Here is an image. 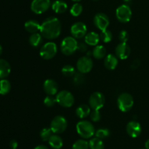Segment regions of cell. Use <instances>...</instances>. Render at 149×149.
<instances>
[{
  "instance_id": "cell-1",
  "label": "cell",
  "mask_w": 149,
  "mask_h": 149,
  "mask_svg": "<svg viewBox=\"0 0 149 149\" xmlns=\"http://www.w3.org/2000/svg\"><path fill=\"white\" fill-rule=\"evenodd\" d=\"M40 33L47 39H56L61 33V22L57 17H48L41 25Z\"/></svg>"
},
{
  "instance_id": "cell-2",
  "label": "cell",
  "mask_w": 149,
  "mask_h": 149,
  "mask_svg": "<svg viewBox=\"0 0 149 149\" xmlns=\"http://www.w3.org/2000/svg\"><path fill=\"white\" fill-rule=\"evenodd\" d=\"M77 131L80 137L84 139L92 138L95 133L94 126L89 121H80L77 125Z\"/></svg>"
},
{
  "instance_id": "cell-3",
  "label": "cell",
  "mask_w": 149,
  "mask_h": 149,
  "mask_svg": "<svg viewBox=\"0 0 149 149\" xmlns=\"http://www.w3.org/2000/svg\"><path fill=\"white\" fill-rule=\"evenodd\" d=\"M78 42L73 36H67L62 41L61 50L65 55H71L77 50Z\"/></svg>"
},
{
  "instance_id": "cell-4",
  "label": "cell",
  "mask_w": 149,
  "mask_h": 149,
  "mask_svg": "<svg viewBox=\"0 0 149 149\" xmlns=\"http://www.w3.org/2000/svg\"><path fill=\"white\" fill-rule=\"evenodd\" d=\"M134 105V100L130 94L127 93H122L117 99V106L119 110L122 112L130 111Z\"/></svg>"
},
{
  "instance_id": "cell-5",
  "label": "cell",
  "mask_w": 149,
  "mask_h": 149,
  "mask_svg": "<svg viewBox=\"0 0 149 149\" xmlns=\"http://www.w3.org/2000/svg\"><path fill=\"white\" fill-rule=\"evenodd\" d=\"M57 103L60 106L65 108H70L74 105V97L72 93L67 90H63L59 92L56 95Z\"/></svg>"
},
{
  "instance_id": "cell-6",
  "label": "cell",
  "mask_w": 149,
  "mask_h": 149,
  "mask_svg": "<svg viewBox=\"0 0 149 149\" xmlns=\"http://www.w3.org/2000/svg\"><path fill=\"white\" fill-rule=\"evenodd\" d=\"M68 122L63 116H56L54 117L50 124V128L54 134L63 133L66 130Z\"/></svg>"
},
{
  "instance_id": "cell-7",
  "label": "cell",
  "mask_w": 149,
  "mask_h": 149,
  "mask_svg": "<svg viewBox=\"0 0 149 149\" xmlns=\"http://www.w3.org/2000/svg\"><path fill=\"white\" fill-rule=\"evenodd\" d=\"M57 52H58V48H57L56 44L49 42L45 44L42 47L39 55L43 59L50 60L56 55Z\"/></svg>"
},
{
  "instance_id": "cell-8",
  "label": "cell",
  "mask_w": 149,
  "mask_h": 149,
  "mask_svg": "<svg viewBox=\"0 0 149 149\" xmlns=\"http://www.w3.org/2000/svg\"><path fill=\"white\" fill-rule=\"evenodd\" d=\"M117 20L121 23H128L132 17V10L127 4H122L116 10Z\"/></svg>"
},
{
  "instance_id": "cell-9",
  "label": "cell",
  "mask_w": 149,
  "mask_h": 149,
  "mask_svg": "<svg viewBox=\"0 0 149 149\" xmlns=\"http://www.w3.org/2000/svg\"><path fill=\"white\" fill-rule=\"evenodd\" d=\"M105 104V97L100 92H95L90 95L89 105L95 110H100Z\"/></svg>"
},
{
  "instance_id": "cell-10",
  "label": "cell",
  "mask_w": 149,
  "mask_h": 149,
  "mask_svg": "<svg viewBox=\"0 0 149 149\" xmlns=\"http://www.w3.org/2000/svg\"><path fill=\"white\" fill-rule=\"evenodd\" d=\"M50 5V0H33L31 4V9L36 14H42L48 10Z\"/></svg>"
},
{
  "instance_id": "cell-11",
  "label": "cell",
  "mask_w": 149,
  "mask_h": 149,
  "mask_svg": "<svg viewBox=\"0 0 149 149\" xmlns=\"http://www.w3.org/2000/svg\"><path fill=\"white\" fill-rule=\"evenodd\" d=\"M93 67V60L90 56H84L80 58L77 63V68L79 72L87 74L92 70Z\"/></svg>"
},
{
  "instance_id": "cell-12",
  "label": "cell",
  "mask_w": 149,
  "mask_h": 149,
  "mask_svg": "<svg viewBox=\"0 0 149 149\" xmlns=\"http://www.w3.org/2000/svg\"><path fill=\"white\" fill-rule=\"evenodd\" d=\"M87 31V26L82 22L75 23L71 28V33L75 39H81L85 36Z\"/></svg>"
},
{
  "instance_id": "cell-13",
  "label": "cell",
  "mask_w": 149,
  "mask_h": 149,
  "mask_svg": "<svg viewBox=\"0 0 149 149\" xmlns=\"http://www.w3.org/2000/svg\"><path fill=\"white\" fill-rule=\"evenodd\" d=\"M110 20L107 15L104 13H97L94 17V24L99 30L105 31L107 29L108 26H109Z\"/></svg>"
},
{
  "instance_id": "cell-14",
  "label": "cell",
  "mask_w": 149,
  "mask_h": 149,
  "mask_svg": "<svg viewBox=\"0 0 149 149\" xmlns=\"http://www.w3.org/2000/svg\"><path fill=\"white\" fill-rule=\"evenodd\" d=\"M127 132L131 138H135L139 136L142 132L141 124L136 121H131L127 124L126 127Z\"/></svg>"
},
{
  "instance_id": "cell-15",
  "label": "cell",
  "mask_w": 149,
  "mask_h": 149,
  "mask_svg": "<svg viewBox=\"0 0 149 149\" xmlns=\"http://www.w3.org/2000/svg\"><path fill=\"white\" fill-rule=\"evenodd\" d=\"M116 55L121 60H125L130 55V47L125 42H120L115 49Z\"/></svg>"
},
{
  "instance_id": "cell-16",
  "label": "cell",
  "mask_w": 149,
  "mask_h": 149,
  "mask_svg": "<svg viewBox=\"0 0 149 149\" xmlns=\"http://www.w3.org/2000/svg\"><path fill=\"white\" fill-rule=\"evenodd\" d=\"M43 89L48 95H54L57 94L58 91V83L55 80L48 79L44 82Z\"/></svg>"
},
{
  "instance_id": "cell-17",
  "label": "cell",
  "mask_w": 149,
  "mask_h": 149,
  "mask_svg": "<svg viewBox=\"0 0 149 149\" xmlns=\"http://www.w3.org/2000/svg\"><path fill=\"white\" fill-rule=\"evenodd\" d=\"M118 65L117 56L109 54L105 58L104 65L108 70H114Z\"/></svg>"
},
{
  "instance_id": "cell-18",
  "label": "cell",
  "mask_w": 149,
  "mask_h": 149,
  "mask_svg": "<svg viewBox=\"0 0 149 149\" xmlns=\"http://www.w3.org/2000/svg\"><path fill=\"white\" fill-rule=\"evenodd\" d=\"M11 71L10 63L4 59H0V79H4L8 77Z\"/></svg>"
},
{
  "instance_id": "cell-19",
  "label": "cell",
  "mask_w": 149,
  "mask_h": 149,
  "mask_svg": "<svg viewBox=\"0 0 149 149\" xmlns=\"http://www.w3.org/2000/svg\"><path fill=\"white\" fill-rule=\"evenodd\" d=\"M100 36L96 32H90L84 36V42L90 46H96L100 41Z\"/></svg>"
},
{
  "instance_id": "cell-20",
  "label": "cell",
  "mask_w": 149,
  "mask_h": 149,
  "mask_svg": "<svg viewBox=\"0 0 149 149\" xmlns=\"http://www.w3.org/2000/svg\"><path fill=\"white\" fill-rule=\"evenodd\" d=\"M24 26L25 29L31 33H36L39 31H40L41 28V25L39 24V22L35 20H28V21L26 22Z\"/></svg>"
},
{
  "instance_id": "cell-21",
  "label": "cell",
  "mask_w": 149,
  "mask_h": 149,
  "mask_svg": "<svg viewBox=\"0 0 149 149\" xmlns=\"http://www.w3.org/2000/svg\"><path fill=\"white\" fill-rule=\"evenodd\" d=\"M49 146L53 149H61L63 145L62 138L58 134H53L48 141Z\"/></svg>"
},
{
  "instance_id": "cell-22",
  "label": "cell",
  "mask_w": 149,
  "mask_h": 149,
  "mask_svg": "<svg viewBox=\"0 0 149 149\" xmlns=\"http://www.w3.org/2000/svg\"><path fill=\"white\" fill-rule=\"evenodd\" d=\"M52 9L55 13H58V14H61L66 11L68 9V5L65 1H61V0H57L52 3Z\"/></svg>"
},
{
  "instance_id": "cell-23",
  "label": "cell",
  "mask_w": 149,
  "mask_h": 149,
  "mask_svg": "<svg viewBox=\"0 0 149 149\" xmlns=\"http://www.w3.org/2000/svg\"><path fill=\"white\" fill-rule=\"evenodd\" d=\"M90 113H91L90 106H87L86 104L81 105L76 110V114L80 119H84L87 116H88L90 114Z\"/></svg>"
},
{
  "instance_id": "cell-24",
  "label": "cell",
  "mask_w": 149,
  "mask_h": 149,
  "mask_svg": "<svg viewBox=\"0 0 149 149\" xmlns=\"http://www.w3.org/2000/svg\"><path fill=\"white\" fill-rule=\"evenodd\" d=\"M42 35L41 33H39L38 32L36 33H31V35L29 37V43L33 47H37L42 44Z\"/></svg>"
},
{
  "instance_id": "cell-25",
  "label": "cell",
  "mask_w": 149,
  "mask_h": 149,
  "mask_svg": "<svg viewBox=\"0 0 149 149\" xmlns=\"http://www.w3.org/2000/svg\"><path fill=\"white\" fill-rule=\"evenodd\" d=\"M106 49L103 45H96L92 52V55L96 59H102L106 56Z\"/></svg>"
},
{
  "instance_id": "cell-26",
  "label": "cell",
  "mask_w": 149,
  "mask_h": 149,
  "mask_svg": "<svg viewBox=\"0 0 149 149\" xmlns=\"http://www.w3.org/2000/svg\"><path fill=\"white\" fill-rule=\"evenodd\" d=\"M11 90V84L8 80L1 79L0 80V95H5L8 94Z\"/></svg>"
},
{
  "instance_id": "cell-27",
  "label": "cell",
  "mask_w": 149,
  "mask_h": 149,
  "mask_svg": "<svg viewBox=\"0 0 149 149\" xmlns=\"http://www.w3.org/2000/svg\"><path fill=\"white\" fill-rule=\"evenodd\" d=\"M89 147L90 149H104V143L101 139L95 137L90 141Z\"/></svg>"
},
{
  "instance_id": "cell-28",
  "label": "cell",
  "mask_w": 149,
  "mask_h": 149,
  "mask_svg": "<svg viewBox=\"0 0 149 149\" xmlns=\"http://www.w3.org/2000/svg\"><path fill=\"white\" fill-rule=\"evenodd\" d=\"M61 72H62L63 75L65 76V77H74V74H76L75 68H74V67L72 66L71 65H64L62 68Z\"/></svg>"
},
{
  "instance_id": "cell-29",
  "label": "cell",
  "mask_w": 149,
  "mask_h": 149,
  "mask_svg": "<svg viewBox=\"0 0 149 149\" xmlns=\"http://www.w3.org/2000/svg\"><path fill=\"white\" fill-rule=\"evenodd\" d=\"M89 143L85 140H78L72 146V149H89Z\"/></svg>"
},
{
  "instance_id": "cell-30",
  "label": "cell",
  "mask_w": 149,
  "mask_h": 149,
  "mask_svg": "<svg viewBox=\"0 0 149 149\" xmlns=\"http://www.w3.org/2000/svg\"><path fill=\"white\" fill-rule=\"evenodd\" d=\"M53 135V132L51 128H44L40 132V137L43 141H48L50 137Z\"/></svg>"
},
{
  "instance_id": "cell-31",
  "label": "cell",
  "mask_w": 149,
  "mask_h": 149,
  "mask_svg": "<svg viewBox=\"0 0 149 149\" xmlns=\"http://www.w3.org/2000/svg\"><path fill=\"white\" fill-rule=\"evenodd\" d=\"M83 7L81 6V4H80L79 3H75L74 4H73V6L71 7V10H70V13L74 17H77V16L79 15L81 13H82Z\"/></svg>"
},
{
  "instance_id": "cell-32",
  "label": "cell",
  "mask_w": 149,
  "mask_h": 149,
  "mask_svg": "<svg viewBox=\"0 0 149 149\" xmlns=\"http://www.w3.org/2000/svg\"><path fill=\"white\" fill-rule=\"evenodd\" d=\"M100 38L103 42L105 43H108V42H110L112 40V38H113V35L112 33L109 30H105L102 31L101 33H100Z\"/></svg>"
},
{
  "instance_id": "cell-33",
  "label": "cell",
  "mask_w": 149,
  "mask_h": 149,
  "mask_svg": "<svg viewBox=\"0 0 149 149\" xmlns=\"http://www.w3.org/2000/svg\"><path fill=\"white\" fill-rule=\"evenodd\" d=\"M95 136L97 138L103 140L106 139L110 135V131L106 128H102V129H99L97 131H95Z\"/></svg>"
},
{
  "instance_id": "cell-34",
  "label": "cell",
  "mask_w": 149,
  "mask_h": 149,
  "mask_svg": "<svg viewBox=\"0 0 149 149\" xmlns=\"http://www.w3.org/2000/svg\"><path fill=\"white\" fill-rule=\"evenodd\" d=\"M84 80H85V77H84V74L81 72L76 73L74 75V79H73V81L74 83L77 85H80V84H82L84 83Z\"/></svg>"
},
{
  "instance_id": "cell-35",
  "label": "cell",
  "mask_w": 149,
  "mask_h": 149,
  "mask_svg": "<svg viewBox=\"0 0 149 149\" xmlns=\"http://www.w3.org/2000/svg\"><path fill=\"white\" fill-rule=\"evenodd\" d=\"M57 103L56 97H54L52 95H48L44 100V104L47 107H52Z\"/></svg>"
},
{
  "instance_id": "cell-36",
  "label": "cell",
  "mask_w": 149,
  "mask_h": 149,
  "mask_svg": "<svg viewBox=\"0 0 149 149\" xmlns=\"http://www.w3.org/2000/svg\"><path fill=\"white\" fill-rule=\"evenodd\" d=\"M90 119L93 122H99L101 119V114H100V112L99 111V110H95L93 109V112L90 113Z\"/></svg>"
},
{
  "instance_id": "cell-37",
  "label": "cell",
  "mask_w": 149,
  "mask_h": 149,
  "mask_svg": "<svg viewBox=\"0 0 149 149\" xmlns=\"http://www.w3.org/2000/svg\"><path fill=\"white\" fill-rule=\"evenodd\" d=\"M119 39L121 42H125V43H127L128 39H129V34H128L127 31L125 30L120 31L119 35Z\"/></svg>"
},
{
  "instance_id": "cell-38",
  "label": "cell",
  "mask_w": 149,
  "mask_h": 149,
  "mask_svg": "<svg viewBox=\"0 0 149 149\" xmlns=\"http://www.w3.org/2000/svg\"><path fill=\"white\" fill-rule=\"evenodd\" d=\"M87 44L84 42H78V46H77V49L81 52H85L87 50Z\"/></svg>"
},
{
  "instance_id": "cell-39",
  "label": "cell",
  "mask_w": 149,
  "mask_h": 149,
  "mask_svg": "<svg viewBox=\"0 0 149 149\" xmlns=\"http://www.w3.org/2000/svg\"><path fill=\"white\" fill-rule=\"evenodd\" d=\"M17 146H18V143L15 140H12L10 142V146L12 149H17Z\"/></svg>"
},
{
  "instance_id": "cell-40",
  "label": "cell",
  "mask_w": 149,
  "mask_h": 149,
  "mask_svg": "<svg viewBox=\"0 0 149 149\" xmlns=\"http://www.w3.org/2000/svg\"><path fill=\"white\" fill-rule=\"evenodd\" d=\"M139 65H140V61H138V60H136V61H135L134 62H132V64L131 66H132V69H135V68H138Z\"/></svg>"
},
{
  "instance_id": "cell-41",
  "label": "cell",
  "mask_w": 149,
  "mask_h": 149,
  "mask_svg": "<svg viewBox=\"0 0 149 149\" xmlns=\"http://www.w3.org/2000/svg\"><path fill=\"white\" fill-rule=\"evenodd\" d=\"M34 149H49V148H48V147H47L45 145H39V146H36Z\"/></svg>"
},
{
  "instance_id": "cell-42",
  "label": "cell",
  "mask_w": 149,
  "mask_h": 149,
  "mask_svg": "<svg viewBox=\"0 0 149 149\" xmlns=\"http://www.w3.org/2000/svg\"><path fill=\"white\" fill-rule=\"evenodd\" d=\"M145 148H146V149H149V139L147 140L146 142Z\"/></svg>"
},
{
  "instance_id": "cell-43",
  "label": "cell",
  "mask_w": 149,
  "mask_h": 149,
  "mask_svg": "<svg viewBox=\"0 0 149 149\" xmlns=\"http://www.w3.org/2000/svg\"><path fill=\"white\" fill-rule=\"evenodd\" d=\"M2 50H3V49H2V47L1 46V45H0V55H1V53H2Z\"/></svg>"
},
{
  "instance_id": "cell-44",
  "label": "cell",
  "mask_w": 149,
  "mask_h": 149,
  "mask_svg": "<svg viewBox=\"0 0 149 149\" xmlns=\"http://www.w3.org/2000/svg\"><path fill=\"white\" fill-rule=\"evenodd\" d=\"M124 1H125V2H129V1H130L131 0H124Z\"/></svg>"
},
{
  "instance_id": "cell-45",
  "label": "cell",
  "mask_w": 149,
  "mask_h": 149,
  "mask_svg": "<svg viewBox=\"0 0 149 149\" xmlns=\"http://www.w3.org/2000/svg\"><path fill=\"white\" fill-rule=\"evenodd\" d=\"M72 1H77V2H78V1H81V0H72Z\"/></svg>"
},
{
  "instance_id": "cell-46",
  "label": "cell",
  "mask_w": 149,
  "mask_h": 149,
  "mask_svg": "<svg viewBox=\"0 0 149 149\" xmlns=\"http://www.w3.org/2000/svg\"><path fill=\"white\" fill-rule=\"evenodd\" d=\"M94 1H97V0H94Z\"/></svg>"
}]
</instances>
